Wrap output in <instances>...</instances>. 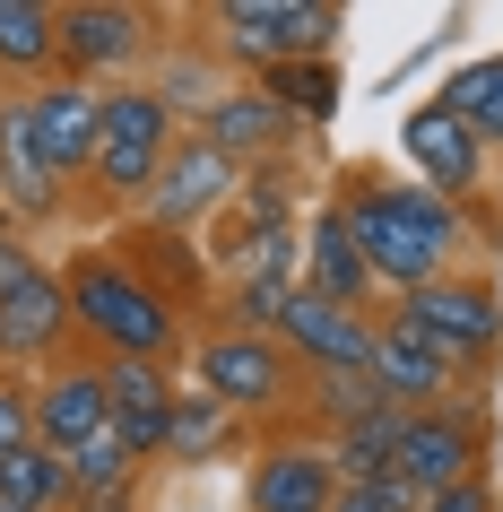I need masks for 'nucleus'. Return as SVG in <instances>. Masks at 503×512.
<instances>
[{
	"instance_id": "f8f14e48",
	"label": "nucleus",
	"mask_w": 503,
	"mask_h": 512,
	"mask_svg": "<svg viewBox=\"0 0 503 512\" xmlns=\"http://www.w3.org/2000/svg\"><path fill=\"white\" fill-rule=\"evenodd\" d=\"M399 148H408V165L425 174V191L451 200V209L486 191V148H477V131H469V122H451L443 105H417V113H408Z\"/></svg>"
},
{
	"instance_id": "423d86ee",
	"label": "nucleus",
	"mask_w": 503,
	"mask_h": 512,
	"mask_svg": "<svg viewBox=\"0 0 503 512\" xmlns=\"http://www.w3.org/2000/svg\"><path fill=\"white\" fill-rule=\"evenodd\" d=\"M399 330H417V339H434V348L460 365V374H477V365H495L503 348V296L486 287V278H434V287H408L391 313Z\"/></svg>"
},
{
	"instance_id": "dca6fc26",
	"label": "nucleus",
	"mask_w": 503,
	"mask_h": 512,
	"mask_svg": "<svg viewBox=\"0 0 503 512\" xmlns=\"http://www.w3.org/2000/svg\"><path fill=\"white\" fill-rule=\"evenodd\" d=\"M61 174L53 157H44V139H35V105H0V209L18 217V226H35V217L61 209Z\"/></svg>"
},
{
	"instance_id": "aec40b11",
	"label": "nucleus",
	"mask_w": 503,
	"mask_h": 512,
	"mask_svg": "<svg viewBox=\"0 0 503 512\" xmlns=\"http://www.w3.org/2000/svg\"><path fill=\"white\" fill-rule=\"evenodd\" d=\"M200 139H217L226 157H269V148H287V113L269 105L261 87H235V96H217L209 113H200Z\"/></svg>"
},
{
	"instance_id": "4468645a",
	"label": "nucleus",
	"mask_w": 503,
	"mask_h": 512,
	"mask_svg": "<svg viewBox=\"0 0 503 512\" xmlns=\"http://www.w3.org/2000/svg\"><path fill=\"white\" fill-rule=\"evenodd\" d=\"M339 504V469H330V443H269L243 478V512H330Z\"/></svg>"
},
{
	"instance_id": "9b49d317",
	"label": "nucleus",
	"mask_w": 503,
	"mask_h": 512,
	"mask_svg": "<svg viewBox=\"0 0 503 512\" xmlns=\"http://www.w3.org/2000/svg\"><path fill=\"white\" fill-rule=\"evenodd\" d=\"M27 105H35V139H44L53 174H61V183H87V174H96V148H105V87L44 79Z\"/></svg>"
},
{
	"instance_id": "f03ea898",
	"label": "nucleus",
	"mask_w": 503,
	"mask_h": 512,
	"mask_svg": "<svg viewBox=\"0 0 503 512\" xmlns=\"http://www.w3.org/2000/svg\"><path fill=\"white\" fill-rule=\"evenodd\" d=\"M61 296H70V322L105 348V365H165L183 348V304L148 287L139 261H122V252H79Z\"/></svg>"
},
{
	"instance_id": "4be33fe9",
	"label": "nucleus",
	"mask_w": 503,
	"mask_h": 512,
	"mask_svg": "<svg viewBox=\"0 0 503 512\" xmlns=\"http://www.w3.org/2000/svg\"><path fill=\"white\" fill-rule=\"evenodd\" d=\"M434 105H443L451 122H469V131H477V148L495 157V148H503V53L460 61V70L443 79V96H434Z\"/></svg>"
},
{
	"instance_id": "a211bd4d",
	"label": "nucleus",
	"mask_w": 503,
	"mask_h": 512,
	"mask_svg": "<svg viewBox=\"0 0 503 512\" xmlns=\"http://www.w3.org/2000/svg\"><path fill=\"white\" fill-rule=\"evenodd\" d=\"M70 296L61 278H27L18 296H0V365H44V356L70 348Z\"/></svg>"
},
{
	"instance_id": "7ed1b4c3",
	"label": "nucleus",
	"mask_w": 503,
	"mask_h": 512,
	"mask_svg": "<svg viewBox=\"0 0 503 512\" xmlns=\"http://www.w3.org/2000/svg\"><path fill=\"white\" fill-rule=\"evenodd\" d=\"M200 27H209V44L226 61L287 70V61H330L339 9L330 0H217V9H200Z\"/></svg>"
},
{
	"instance_id": "cd10ccee",
	"label": "nucleus",
	"mask_w": 503,
	"mask_h": 512,
	"mask_svg": "<svg viewBox=\"0 0 503 512\" xmlns=\"http://www.w3.org/2000/svg\"><path fill=\"white\" fill-rule=\"evenodd\" d=\"M27 443H35V382H9V374H0V460L27 452Z\"/></svg>"
},
{
	"instance_id": "f257e3e1",
	"label": "nucleus",
	"mask_w": 503,
	"mask_h": 512,
	"mask_svg": "<svg viewBox=\"0 0 503 512\" xmlns=\"http://www.w3.org/2000/svg\"><path fill=\"white\" fill-rule=\"evenodd\" d=\"M365 174L339 191V209H347V235H356V252H365L373 287L408 296V287L451 278V252L469 243V217L451 209V200H434L425 183H365Z\"/></svg>"
},
{
	"instance_id": "1a4fd4ad",
	"label": "nucleus",
	"mask_w": 503,
	"mask_h": 512,
	"mask_svg": "<svg viewBox=\"0 0 503 512\" xmlns=\"http://www.w3.org/2000/svg\"><path fill=\"white\" fill-rule=\"evenodd\" d=\"M243 191V165L217 148V139H200V131H183L174 139V157H165V174H157V191L139 200V217L157 226V235H183V226H200L209 209H226Z\"/></svg>"
},
{
	"instance_id": "412c9836",
	"label": "nucleus",
	"mask_w": 503,
	"mask_h": 512,
	"mask_svg": "<svg viewBox=\"0 0 503 512\" xmlns=\"http://www.w3.org/2000/svg\"><path fill=\"white\" fill-rule=\"evenodd\" d=\"M0 70L18 79H61V9L44 0H0Z\"/></svg>"
},
{
	"instance_id": "ddd939ff",
	"label": "nucleus",
	"mask_w": 503,
	"mask_h": 512,
	"mask_svg": "<svg viewBox=\"0 0 503 512\" xmlns=\"http://www.w3.org/2000/svg\"><path fill=\"white\" fill-rule=\"evenodd\" d=\"M96 434H113V400H105V365H53L35 382V443L44 452H87Z\"/></svg>"
},
{
	"instance_id": "2eb2a0df",
	"label": "nucleus",
	"mask_w": 503,
	"mask_h": 512,
	"mask_svg": "<svg viewBox=\"0 0 503 512\" xmlns=\"http://www.w3.org/2000/svg\"><path fill=\"white\" fill-rule=\"evenodd\" d=\"M105 400H113V443L148 469L157 452H174V382L165 365H105Z\"/></svg>"
},
{
	"instance_id": "20e7f679",
	"label": "nucleus",
	"mask_w": 503,
	"mask_h": 512,
	"mask_svg": "<svg viewBox=\"0 0 503 512\" xmlns=\"http://www.w3.org/2000/svg\"><path fill=\"white\" fill-rule=\"evenodd\" d=\"M174 96L165 87H113L105 96V148H96V191L105 200H148L174 157Z\"/></svg>"
},
{
	"instance_id": "9d476101",
	"label": "nucleus",
	"mask_w": 503,
	"mask_h": 512,
	"mask_svg": "<svg viewBox=\"0 0 503 512\" xmlns=\"http://www.w3.org/2000/svg\"><path fill=\"white\" fill-rule=\"evenodd\" d=\"M157 44V18L148 9H122V0H79L61 9V79H105V70H131L139 53Z\"/></svg>"
},
{
	"instance_id": "f3484780",
	"label": "nucleus",
	"mask_w": 503,
	"mask_h": 512,
	"mask_svg": "<svg viewBox=\"0 0 503 512\" xmlns=\"http://www.w3.org/2000/svg\"><path fill=\"white\" fill-rule=\"evenodd\" d=\"M373 382H382V400H391V408H443L451 391H460V365H451L434 339H417V330L382 322V348H373Z\"/></svg>"
},
{
	"instance_id": "39448f33",
	"label": "nucleus",
	"mask_w": 503,
	"mask_h": 512,
	"mask_svg": "<svg viewBox=\"0 0 503 512\" xmlns=\"http://www.w3.org/2000/svg\"><path fill=\"white\" fill-rule=\"evenodd\" d=\"M191 391H209L217 408H235V417H261V408H287L295 382V356L269 339V330H209L200 348H191Z\"/></svg>"
},
{
	"instance_id": "b1692460",
	"label": "nucleus",
	"mask_w": 503,
	"mask_h": 512,
	"mask_svg": "<svg viewBox=\"0 0 503 512\" xmlns=\"http://www.w3.org/2000/svg\"><path fill=\"white\" fill-rule=\"evenodd\" d=\"M61 504H70V469H61V452L27 443V452L0 460V512H61Z\"/></svg>"
},
{
	"instance_id": "c85d7f7f",
	"label": "nucleus",
	"mask_w": 503,
	"mask_h": 512,
	"mask_svg": "<svg viewBox=\"0 0 503 512\" xmlns=\"http://www.w3.org/2000/svg\"><path fill=\"white\" fill-rule=\"evenodd\" d=\"M425 512H503V486L477 469V478H460V486H443V495H425Z\"/></svg>"
},
{
	"instance_id": "c756f323",
	"label": "nucleus",
	"mask_w": 503,
	"mask_h": 512,
	"mask_svg": "<svg viewBox=\"0 0 503 512\" xmlns=\"http://www.w3.org/2000/svg\"><path fill=\"white\" fill-rule=\"evenodd\" d=\"M27 278H44V270H35V252H27L18 235H9V226H0V296H18Z\"/></svg>"
},
{
	"instance_id": "393cba45",
	"label": "nucleus",
	"mask_w": 503,
	"mask_h": 512,
	"mask_svg": "<svg viewBox=\"0 0 503 512\" xmlns=\"http://www.w3.org/2000/svg\"><path fill=\"white\" fill-rule=\"evenodd\" d=\"M261 96L287 122H330L339 113V70L330 61H287V70H261Z\"/></svg>"
},
{
	"instance_id": "5701e85b",
	"label": "nucleus",
	"mask_w": 503,
	"mask_h": 512,
	"mask_svg": "<svg viewBox=\"0 0 503 512\" xmlns=\"http://www.w3.org/2000/svg\"><path fill=\"white\" fill-rule=\"evenodd\" d=\"M399 426H408V408H373V417H356V426L330 434V469H339V486H365V478H391L399 469Z\"/></svg>"
},
{
	"instance_id": "a878e982",
	"label": "nucleus",
	"mask_w": 503,
	"mask_h": 512,
	"mask_svg": "<svg viewBox=\"0 0 503 512\" xmlns=\"http://www.w3.org/2000/svg\"><path fill=\"white\" fill-rule=\"evenodd\" d=\"M226 434H235V408H217L209 391H183V400H174V452L183 460H209Z\"/></svg>"
},
{
	"instance_id": "6e6552de",
	"label": "nucleus",
	"mask_w": 503,
	"mask_h": 512,
	"mask_svg": "<svg viewBox=\"0 0 503 512\" xmlns=\"http://www.w3.org/2000/svg\"><path fill=\"white\" fill-rule=\"evenodd\" d=\"M477 469H486V417L469 400L408 408V426H399V478L417 495H443V486L477 478Z\"/></svg>"
},
{
	"instance_id": "6ab92c4d",
	"label": "nucleus",
	"mask_w": 503,
	"mask_h": 512,
	"mask_svg": "<svg viewBox=\"0 0 503 512\" xmlns=\"http://www.w3.org/2000/svg\"><path fill=\"white\" fill-rule=\"evenodd\" d=\"M304 287H313L321 304H347V313H365V296H373V270H365V252H356V235H347L339 200H330V209L313 217V235H304Z\"/></svg>"
},
{
	"instance_id": "0eeeda50",
	"label": "nucleus",
	"mask_w": 503,
	"mask_h": 512,
	"mask_svg": "<svg viewBox=\"0 0 503 512\" xmlns=\"http://www.w3.org/2000/svg\"><path fill=\"white\" fill-rule=\"evenodd\" d=\"M269 339L295 356V365H313V374H373V348H382V322L373 313H347V304H321L304 278H295L287 313L269 322Z\"/></svg>"
},
{
	"instance_id": "bb28decb",
	"label": "nucleus",
	"mask_w": 503,
	"mask_h": 512,
	"mask_svg": "<svg viewBox=\"0 0 503 512\" xmlns=\"http://www.w3.org/2000/svg\"><path fill=\"white\" fill-rule=\"evenodd\" d=\"M330 512H425V495H417V486H408V478H399V469H391V478L339 486V504H330Z\"/></svg>"
}]
</instances>
